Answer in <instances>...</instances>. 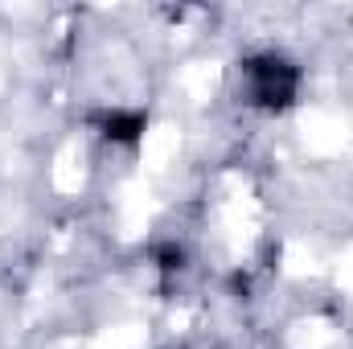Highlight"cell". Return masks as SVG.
Here are the masks:
<instances>
[{
    "label": "cell",
    "instance_id": "2",
    "mask_svg": "<svg viewBox=\"0 0 353 349\" xmlns=\"http://www.w3.org/2000/svg\"><path fill=\"white\" fill-rule=\"evenodd\" d=\"M90 119H94V132L103 140L123 144V148H136L148 132V111H140V107H103Z\"/></svg>",
    "mask_w": 353,
    "mask_h": 349
},
{
    "label": "cell",
    "instance_id": "1",
    "mask_svg": "<svg viewBox=\"0 0 353 349\" xmlns=\"http://www.w3.org/2000/svg\"><path fill=\"white\" fill-rule=\"evenodd\" d=\"M300 87H304V70L283 50H255L239 62V94L247 107L263 115L292 111L300 99Z\"/></svg>",
    "mask_w": 353,
    "mask_h": 349
}]
</instances>
